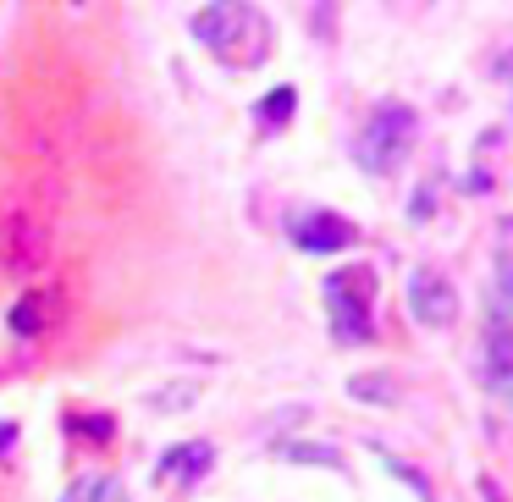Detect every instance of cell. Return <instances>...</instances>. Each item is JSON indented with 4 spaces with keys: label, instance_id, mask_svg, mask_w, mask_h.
Instances as JSON below:
<instances>
[{
    "label": "cell",
    "instance_id": "cell-3",
    "mask_svg": "<svg viewBox=\"0 0 513 502\" xmlns=\"http://www.w3.org/2000/svg\"><path fill=\"white\" fill-rule=\"evenodd\" d=\"M370 298H375V276L370 265H342L326 276V309L337 321V337L342 342H359L370 337Z\"/></svg>",
    "mask_w": 513,
    "mask_h": 502
},
{
    "label": "cell",
    "instance_id": "cell-1",
    "mask_svg": "<svg viewBox=\"0 0 513 502\" xmlns=\"http://www.w3.org/2000/svg\"><path fill=\"white\" fill-rule=\"evenodd\" d=\"M194 34L221 61H238V67H254V61H265V50H271V22L254 6H205L194 17Z\"/></svg>",
    "mask_w": 513,
    "mask_h": 502
},
{
    "label": "cell",
    "instance_id": "cell-10",
    "mask_svg": "<svg viewBox=\"0 0 513 502\" xmlns=\"http://www.w3.org/2000/svg\"><path fill=\"white\" fill-rule=\"evenodd\" d=\"M276 458H287V464H326V469H342V458H337L332 448H309V442H282Z\"/></svg>",
    "mask_w": 513,
    "mask_h": 502
},
{
    "label": "cell",
    "instance_id": "cell-2",
    "mask_svg": "<svg viewBox=\"0 0 513 502\" xmlns=\"http://www.w3.org/2000/svg\"><path fill=\"white\" fill-rule=\"evenodd\" d=\"M414 133H420V121H414L408 105H392V100L375 105V116L365 121V133H359V144H354V161H359L365 172H375V177H392V172L403 166Z\"/></svg>",
    "mask_w": 513,
    "mask_h": 502
},
{
    "label": "cell",
    "instance_id": "cell-5",
    "mask_svg": "<svg viewBox=\"0 0 513 502\" xmlns=\"http://www.w3.org/2000/svg\"><path fill=\"white\" fill-rule=\"evenodd\" d=\"M408 309H414V321H420V326L442 331V326L458 321V288H453L442 271L420 265V271L408 276Z\"/></svg>",
    "mask_w": 513,
    "mask_h": 502
},
{
    "label": "cell",
    "instance_id": "cell-6",
    "mask_svg": "<svg viewBox=\"0 0 513 502\" xmlns=\"http://www.w3.org/2000/svg\"><path fill=\"white\" fill-rule=\"evenodd\" d=\"M480 381H486V392L502 409H513V321L497 304H492V321H486V364H480Z\"/></svg>",
    "mask_w": 513,
    "mask_h": 502
},
{
    "label": "cell",
    "instance_id": "cell-12",
    "mask_svg": "<svg viewBox=\"0 0 513 502\" xmlns=\"http://www.w3.org/2000/svg\"><path fill=\"white\" fill-rule=\"evenodd\" d=\"M387 469H392L398 481H408V486H414V497H420V502H436V497H431V481L420 475V469H408V464H398V458H387Z\"/></svg>",
    "mask_w": 513,
    "mask_h": 502
},
{
    "label": "cell",
    "instance_id": "cell-8",
    "mask_svg": "<svg viewBox=\"0 0 513 502\" xmlns=\"http://www.w3.org/2000/svg\"><path fill=\"white\" fill-rule=\"evenodd\" d=\"M348 397L392 409V403H398V381H392V375H354V381H348Z\"/></svg>",
    "mask_w": 513,
    "mask_h": 502
},
{
    "label": "cell",
    "instance_id": "cell-9",
    "mask_svg": "<svg viewBox=\"0 0 513 502\" xmlns=\"http://www.w3.org/2000/svg\"><path fill=\"white\" fill-rule=\"evenodd\" d=\"M492 304H497L502 315L513 321V248H502V255H497V281H492Z\"/></svg>",
    "mask_w": 513,
    "mask_h": 502
},
{
    "label": "cell",
    "instance_id": "cell-13",
    "mask_svg": "<svg viewBox=\"0 0 513 502\" xmlns=\"http://www.w3.org/2000/svg\"><path fill=\"white\" fill-rule=\"evenodd\" d=\"M34 315H39V298H22V304H17V309H12V326H17V331H22V337H28V331H34V326H39V321H34Z\"/></svg>",
    "mask_w": 513,
    "mask_h": 502
},
{
    "label": "cell",
    "instance_id": "cell-16",
    "mask_svg": "<svg viewBox=\"0 0 513 502\" xmlns=\"http://www.w3.org/2000/svg\"><path fill=\"white\" fill-rule=\"evenodd\" d=\"M94 481H100V475H88V481H78V486L67 491V502H88V497H94Z\"/></svg>",
    "mask_w": 513,
    "mask_h": 502
},
{
    "label": "cell",
    "instance_id": "cell-15",
    "mask_svg": "<svg viewBox=\"0 0 513 502\" xmlns=\"http://www.w3.org/2000/svg\"><path fill=\"white\" fill-rule=\"evenodd\" d=\"M12 448H17V425H12V420H0V458H6Z\"/></svg>",
    "mask_w": 513,
    "mask_h": 502
},
{
    "label": "cell",
    "instance_id": "cell-14",
    "mask_svg": "<svg viewBox=\"0 0 513 502\" xmlns=\"http://www.w3.org/2000/svg\"><path fill=\"white\" fill-rule=\"evenodd\" d=\"M88 502H127V497H122V486H116V481H105V475H100V481H94V497H88Z\"/></svg>",
    "mask_w": 513,
    "mask_h": 502
},
{
    "label": "cell",
    "instance_id": "cell-7",
    "mask_svg": "<svg viewBox=\"0 0 513 502\" xmlns=\"http://www.w3.org/2000/svg\"><path fill=\"white\" fill-rule=\"evenodd\" d=\"M210 458H215V448H210V442L172 448V453H166V464H160V475H172V469H177V475H182V486H194V481L205 475V469H210Z\"/></svg>",
    "mask_w": 513,
    "mask_h": 502
},
{
    "label": "cell",
    "instance_id": "cell-4",
    "mask_svg": "<svg viewBox=\"0 0 513 502\" xmlns=\"http://www.w3.org/2000/svg\"><path fill=\"white\" fill-rule=\"evenodd\" d=\"M287 232H293V243L304 255H342V248L359 243V227L337 210H299L293 222H287Z\"/></svg>",
    "mask_w": 513,
    "mask_h": 502
},
{
    "label": "cell",
    "instance_id": "cell-11",
    "mask_svg": "<svg viewBox=\"0 0 513 502\" xmlns=\"http://www.w3.org/2000/svg\"><path fill=\"white\" fill-rule=\"evenodd\" d=\"M293 100H299V94L287 88V83H282V88H271L265 100H260V121H287V116H293Z\"/></svg>",
    "mask_w": 513,
    "mask_h": 502
}]
</instances>
